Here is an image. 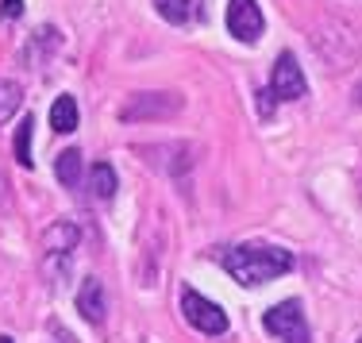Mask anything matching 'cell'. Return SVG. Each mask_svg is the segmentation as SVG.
Returning a JSON list of instances; mask_svg holds the SVG:
<instances>
[{
  "instance_id": "16",
  "label": "cell",
  "mask_w": 362,
  "mask_h": 343,
  "mask_svg": "<svg viewBox=\"0 0 362 343\" xmlns=\"http://www.w3.org/2000/svg\"><path fill=\"white\" fill-rule=\"evenodd\" d=\"M355 97H358V100H362V85H358V89H355Z\"/></svg>"
},
{
  "instance_id": "12",
  "label": "cell",
  "mask_w": 362,
  "mask_h": 343,
  "mask_svg": "<svg viewBox=\"0 0 362 343\" xmlns=\"http://www.w3.org/2000/svg\"><path fill=\"white\" fill-rule=\"evenodd\" d=\"M31 132H35V116H23L20 127H16V158H20V166H31Z\"/></svg>"
},
{
  "instance_id": "14",
  "label": "cell",
  "mask_w": 362,
  "mask_h": 343,
  "mask_svg": "<svg viewBox=\"0 0 362 343\" xmlns=\"http://www.w3.org/2000/svg\"><path fill=\"white\" fill-rule=\"evenodd\" d=\"M20 108V85L16 81H0V120H8Z\"/></svg>"
},
{
  "instance_id": "8",
  "label": "cell",
  "mask_w": 362,
  "mask_h": 343,
  "mask_svg": "<svg viewBox=\"0 0 362 343\" xmlns=\"http://www.w3.org/2000/svg\"><path fill=\"white\" fill-rule=\"evenodd\" d=\"M154 8L170 23H197L201 20V0H154Z\"/></svg>"
},
{
  "instance_id": "13",
  "label": "cell",
  "mask_w": 362,
  "mask_h": 343,
  "mask_svg": "<svg viewBox=\"0 0 362 343\" xmlns=\"http://www.w3.org/2000/svg\"><path fill=\"white\" fill-rule=\"evenodd\" d=\"M74 243H77V228H74V224H54V228H50V236H47V247H50L54 255L70 251Z\"/></svg>"
},
{
  "instance_id": "4",
  "label": "cell",
  "mask_w": 362,
  "mask_h": 343,
  "mask_svg": "<svg viewBox=\"0 0 362 343\" xmlns=\"http://www.w3.org/2000/svg\"><path fill=\"white\" fill-rule=\"evenodd\" d=\"M177 108H181L177 93H139V97L127 100L119 116L127 124H139V120H170V116H177Z\"/></svg>"
},
{
  "instance_id": "7",
  "label": "cell",
  "mask_w": 362,
  "mask_h": 343,
  "mask_svg": "<svg viewBox=\"0 0 362 343\" xmlns=\"http://www.w3.org/2000/svg\"><path fill=\"white\" fill-rule=\"evenodd\" d=\"M77 313H81L89 324L105 320V286H100L97 278H85L81 281V293H77Z\"/></svg>"
},
{
  "instance_id": "11",
  "label": "cell",
  "mask_w": 362,
  "mask_h": 343,
  "mask_svg": "<svg viewBox=\"0 0 362 343\" xmlns=\"http://www.w3.org/2000/svg\"><path fill=\"white\" fill-rule=\"evenodd\" d=\"M54 174H58V182H62L66 190H74V185L81 182V151H66V154H58Z\"/></svg>"
},
{
  "instance_id": "17",
  "label": "cell",
  "mask_w": 362,
  "mask_h": 343,
  "mask_svg": "<svg viewBox=\"0 0 362 343\" xmlns=\"http://www.w3.org/2000/svg\"><path fill=\"white\" fill-rule=\"evenodd\" d=\"M0 343H12V339H8V336H0Z\"/></svg>"
},
{
  "instance_id": "1",
  "label": "cell",
  "mask_w": 362,
  "mask_h": 343,
  "mask_svg": "<svg viewBox=\"0 0 362 343\" xmlns=\"http://www.w3.org/2000/svg\"><path fill=\"white\" fill-rule=\"evenodd\" d=\"M223 270L239 286H266V281L293 270V255L281 251V247H270V243H239L223 255Z\"/></svg>"
},
{
  "instance_id": "5",
  "label": "cell",
  "mask_w": 362,
  "mask_h": 343,
  "mask_svg": "<svg viewBox=\"0 0 362 343\" xmlns=\"http://www.w3.org/2000/svg\"><path fill=\"white\" fill-rule=\"evenodd\" d=\"M270 93L278 100H300L308 93V81H305V74H300V66L293 54H278L274 74H270Z\"/></svg>"
},
{
  "instance_id": "15",
  "label": "cell",
  "mask_w": 362,
  "mask_h": 343,
  "mask_svg": "<svg viewBox=\"0 0 362 343\" xmlns=\"http://www.w3.org/2000/svg\"><path fill=\"white\" fill-rule=\"evenodd\" d=\"M0 16H4V20H20V16H23V0H0Z\"/></svg>"
},
{
  "instance_id": "10",
  "label": "cell",
  "mask_w": 362,
  "mask_h": 343,
  "mask_svg": "<svg viewBox=\"0 0 362 343\" xmlns=\"http://www.w3.org/2000/svg\"><path fill=\"white\" fill-rule=\"evenodd\" d=\"M50 127L54 132H62V135H70L77 132V100L66 93V97H58L54 105H50Z\"/></svg>"
},
{
  "instance_id": "6",
  "label": "cell",
  "mask_w": 362,
  "mask_h": 343,
  "mask_svg": "<svg viewBox=\"0 0 362 343\" xmlns=\"http://www.w3.org/2000/svg\"><path fill=\"white\" fill-rule=\"evenodd\" d=\"M262 28H266V20H262V8L255 0H231L228 4V31L239 42H255L262 35Z\"/></svg>"
},
{
  "instance_id": "3",
  "label": "cell",
  "mask_w": 362,
  "mask_h": 343,
  "mask_svg": "<svg viewBox=\"0 0 362 343\" xmlns=\"http://www.w3.org/2000/svg\"><path fill=\"white\" fill-rule=\"evenodd\" d=\"M181 313H185V320L193 324L197 332H204V336H223L228 332V313L209 301V297H201L197 289H185L181 293Z\"/></svg>"
},
{
  "instance_id": "9",
  "label": "cell",
  "mask_w": 362,
  "mask_h": 343,
  "mask_svg": "<svg viewBox=\"0 0 362 343\" xmlns=\"http://www.w3.org/2000/svg\"><path fill=\"white\" fill-rule=\"evenodd\" d=\"M119 190V182H116V170L108 166V162H97V166L89 170V193L97 197V201H112Z\"/></svg>"
},
{
  "instance_id": "2",
  "label": "cell",
  "mask_w": 362,
  "mask_h": 343,
  "mask_svg": "<svg viewBox=\"0 0 362 343\" xmlns=\"http://www.w3.org/2000/svg\"><path fill=\"white\" fill-rule=\"evenodd\" d=\"M262 324H266V332L278 336L281 343H313V336H308V320H305V313H300V301L274 305L270 313L262 316Z\"/></svg>"
}]
</instances>
